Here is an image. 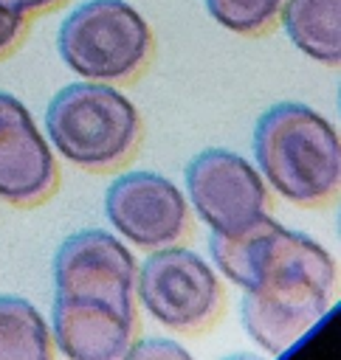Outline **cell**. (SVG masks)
I'll use <instances>...</instances> for the list:
<instances>
[{"label": "cell", "mask_w": 341, "mask_h": 360, "mask_svg": "<svg viewBox=\"0 0 341 360\" xmlns=\"http://www.w3.org/2000/svg\"><path fill=\"white\" fill-rule=\"evenodd\" d=\"M54 295H99L124 307L135 301V256L113 231L85 228L54 253Z\"/></svg>", "instance_id": "8"}, {"label": "cell", "mask_w": 341, "mask_h": 360, "mask_svg": "<svg viewBox=\"0 0 341 360\" xmlns=\"http://www.w3.org/2000/svg\"><path fill=\"white\" fill-rule=\"evenodd\" d=\"M6 8L23 14L25 20H34V17H42V14H51V11H59L68 0H0Z\"/></svg>", "instance_id": "16"}, {"label": "cell", "mask_w": 341, "mask_h": 360, "mask_svg": "<svg viewBox=\"0 0 341 360\" xmlns=\"http://www.w3.org/2000/svg\"><path fill=\"white\" fill-rule=\"evenodd\" d=\"M0 360H56L48 318L23 295H0Z\"/></svg>", "instance_id": "12"}, {"label": "cell", "mask_w": 341, "mask_h": 360, "mask_svg": "<svg viewBox=\"0 0 341 360\" xmlns=\"http://www.w3.org/2000/svg\"><path fill=\"white\" fill-rule=\"evenodd\" d=\"M59 183L56 155L28 107L0 90V200L17 208L45 202Z\"/></svg>", "instance_id": "9"}, {"label": "cell", "mask_w": 341, "mask_h": 360, "mask_svg": "<svg viewBox=\"0 0 341 360\" xmlns=\"http://www.w3.org/2000/svg\"><path fill=\"white\" fill-rule=\"evenodd\" d=\"M121 360H194L192 352L172 338H135Z\"/></svg>", "instance_id": "14"}, {"label": "cell", "mask_w": 341, "mask_h": 360, "mask_svg": "<svg viewBox=\"0 0 341 360\" xmlns=\"http://www.w3.org/2000/svg\"><path fill=\"white\" fill-rule=\"evenodd\" d=\"M220 360H271V357L262 352H234V354H225Z\"/></svg>", "instance_id": "17"}, {"label": "cell", "mask_w": 341, "mask_h": 360, "mask_svg": "<svg viewBox=\"0 0 341 360\" xmlns=\"http://www.w3.org/2000/svg\"><path fill=\"white\" fill-rule=\"evenodd\" d=\"M51 149L87 172H110L141 146V115L135 104L104 82H73L54 93L45 110Z\"/></svg>", "instance_id": "3"}, {"label": "cell", "mask_w": 341, "mask_h": 360, "mask_svg": "<svg viewBox=\"0 0 341 360\" xmlns=\"http://www.w3.org/2000/svg\"><path fill=\"white\" fill-rule=\"evenodd\" d=\"M254 166L282 200L327 205L341 191L338 132L302 101L271 104L254 124Z\"/></svg>", "instance_id": "2"}, {"label": "cell", "mask_w": 341, "mask_h": 360, "mask_svg": "<svg viewBox=\"0 0 341 360\" xmlns=\"http://www.w3.org/2000/svg\"><path fill=\"white\" fill-rule=\"evenodd\" d=\"M341 0H287L279 20L287 39L310 59L335 68L341 62Z\"/></svg>", "instance_id": "11"}, {"label": "cell", "mask_w": 341, "mask_h": 360, "mask_svg": "<svg viewBox=\"0 0 341 360\" xmlns=\"http://www.w3.org/2000/svg\"><path fill=\"white\" fill-rule=\"evenodd\" d=\"M135 301L163 329L194 335L220 318L225 292L214 264L175 242L149 250L138 264Z\"/></svg>", "instance_id": "5"}, {"label": "cell", "mask_w": 341, "mask_h": 360, "mask_svg": "<svg viewBox=\"0 0 341 360\" xmlns=\"http://www.w3.org/2000/svg\"><path fill=\"white\" fill-rule=\"evenodd\" d=\"M28 37V20L0 3V59H8Z\"/></svg>", "instance_id": "15"}, {"label": "cell", "mask_w": 341, "mask_h": 360, "mask_svg": "<svg viewBox=\"0 0 341 360\" xmlns=\"http://www.w3.org/2000/svg\"><path fill=\"white\" fill-rule=\"evenodd\" d=\"M104 217L121 242L141 250L175 245L192 225V208L180 186L149 169L124 172L107 186Z\"/></svg>", "instance_id": "7"}, {"label": "cell", "mask_w": 341, "mask_h": 360, "mask_svg": "<svg viewBox=\"0 0 341 360\" xmlns=\"http://www.w3.org/2000/svg\"><path fill=\"white\" fill-rule=\"evenodd\" d=\"M48 326L65 360H121L138 332V307L99 295H54Z\"/></svg>", "instance_id": "10"}, {"label": "cell", "mask_w": 341, "mask_h": 360, "mask_svg": "<svg viewBox=\"0 0 341 360\" xmlns=\"http://www.w3.org/2000/svg\"><path fill=\"white\" fill-rule=\"evenodd\" d=\"M56 48L76 76L127 84L149 68L155 37L127 0H87L62 20Z\"/></svg>", "instance_id": "4"}, {"label": "cell", "mask_w": 341, "mask_h": 360, "mask_svg": "<svg viewBox=\"0 0 341 360\" xmlns=\"http://www.w3.org/2000/svg\"><path fill=\"white\" fill-rule=\"evenodd\" d=\"M287 0H206L209 14L240 37L271 34Z\"/></svg>", "instance_id": "13"}, {"label": "cell", "mask_w": 341, "mask_h": 360, "mask_svg": "<svg viewBox=\"0 0 341 360\" xmlns=\"http://www.w3.org/2000/svg\"><path fill=\"white\" fill-rule=\"evenodd\" d=\"M189 208L214 236H237L268 214L271 188L256 166L240 152L209 146L197 152L183 172Z\"/></svg>", "instance_id": "6"}, {"label": "cell", "mask_w": 341, "mask_h": 360, "mask_svg": "<svg viewBox=\"0 0 341 360\" xmlns=\"http://www.w3.org/2000/svg\"><path fill=\"white\" fill-rule=\"evenodd\" d=\"M209 256L242 290L240 323L268 357L285 354L333 307L338 264L330 250L268 214L237 236L209 233Z\"/></svg>", "instance_id": "1"}]
</instances>
